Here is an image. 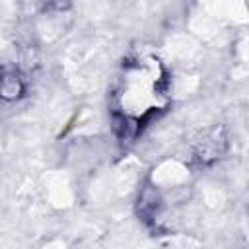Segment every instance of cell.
<instances>
[{
	"label": "cell",
	"mask_w": 249,
	"mask_h": 249,
	"mask_svg": "<svg viewBox=\"0 0 249 249\" xmlns=\"http://www.w3.org/2000/svg\"><path fill=\"white\" fill-rule=\"evenodd\" d=\"M167 78L163 64L154 54H136L124 64L119 91L117 128L123 134L136 132L150 115L165 105Z\"/></svg>",
	"instance_id": "cell-1"
},
{
	"label": "cell",
	"mask_w": 249,
	"mask_h": 249,
	"mask_svg": "<svg viewBox=\"0 0 249 249\" xmlns=\"http://www.w3.org/2000/svg\"><path fill=\"white\" fill-rule=\"evenodd\" d=\"M27 84L23 74L8 64H0V101H18L25 95Z\"/></svg>",
	"instance_id": "cell-2"
},
{
	"label": "cell",
	"mask_w": 249,
	"mask_h": 249,
	"mask_svg": "<svg viewBox=\"0 0 249 249\" xmlns=\"http://www.w3.org/2000/svg\"><path fill=\"white\" fill-rule=\"evenodd\" d=\"M226 150V134L222 128H212L206 136H202V140H198L196 144V158L202 163H208L216 158H220V154Z\"/></svg>",
	"instance_id": "cell-3"
}]
</instances>
